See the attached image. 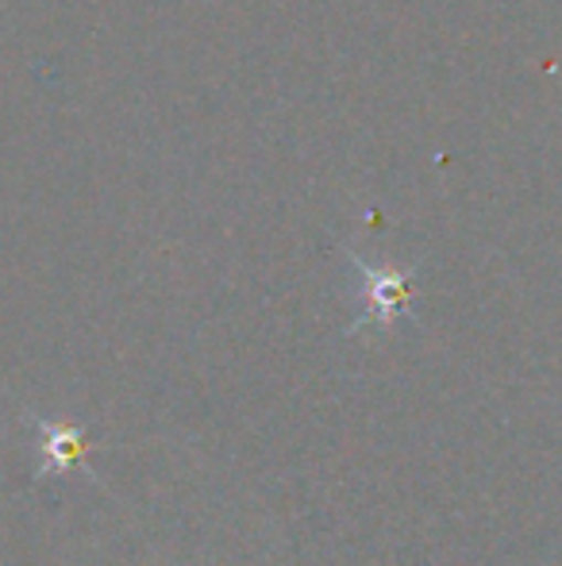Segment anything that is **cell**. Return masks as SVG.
Returning <instances> with one entry per match:
<instances>
[{"label": "cell", "instance_id": "obj_1", "mask_svg": "<svg viewBox=\"0 0 562 566\" xmlns=\"http://www.w3.org/2000/svg\"><path fill=\"white\" fill-rule=\"evenodd\" d=\"M39 436H43V467H39L35 478H46V474H62V470L77 467L85 459V436L77 428H66V424H46L39 420Z\"/></svg>", "mask_w": 562, "mask_h": 566}]
</instances>
